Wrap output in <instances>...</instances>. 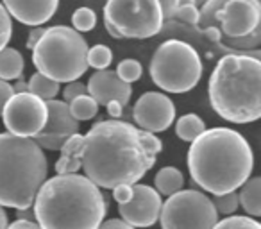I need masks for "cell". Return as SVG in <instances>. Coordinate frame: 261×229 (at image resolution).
I'll return each mask as SVG.
<instances>
[{"label": "cell", "mask_w": 261, "mask_h": 229, "mask_svg": "<svg viewBox=\"0 0 261 229\" xmlns=\"http://www.w3.org/2000/svg\"><path fill=\"white\" fill-rule=\"evenodd\" d=\"M48 161L33 138L0 133V206L29 210L47 181Z\"/></svg>", "instance_id": "obj_5"}, {"label": "cell", "mask_w": 261, "mask_h": 229, "mask_svg": "<svg viewBox=\"0 0 261 229\" xmlns=\"http://www.w3.org/2000/svg\"><path fill=\"white\" fill-rule=\"evenodd\" d=\"M9 16L29 27H40L56 15L59 0H0Z\"/></svg>", "instance_id": "obj_16"}, {"label": "cell", "mask_w": 261, "mask_h": 229, "mask_svg": "<svg viewBox=\"0 0 261 229\" xmlns=\"http://www.w3.org/2000/svg\"><path fill=\"white\" fill-rule=\"evenodd\" d=\"M161 6V13H163V18H174L175 8H177V0H158Z\"/></svg>", "instance_id": "obj_34"}, {"label": "cell", "mask_w": 261, "mask_h": 229, "mask_svg": "<svg viewBox=\"0 0 261 229\" xmlns=\"http://www.w3.org/2000/svg\"><path fill=\"white\" fill-rule=\"evenodd\" d=\"M206 131V124L204 120L195 115V113H188V115H182L181 118L175 124V135L177 138H181L182 142H190L199 138L202 133Z\"/></svg>", "instance_id": "obj_21"}, {"label": "cell", "mask_w": 261, "mask_h": 229, "mask_svg": "<svg viewBox=\"0 0 261 229\" xmlns=\"http://www.w3.org/2000/svg\"><path fill=\"white\" fill-rule=\"evenodd\" d=\"M163 200L161 195L149 185L133 186V197L129 202L120 204L118 211L123 222L133 227H150L160 220Z\"/></svg>", "instance_id": "obj_14"}, {"label": "cell", "mask_w": 261, "mask_h": 229, "mask_svg": "<svg viewBox=\"0 0 261 229\" xmlns=\"http://www.w3.org/2000/svg\"><path fill=\"white\" fill-rule=\"evenodd\" d=\"M31 210V208H29ZM29 210H16V215H18V220H33V211Z\"/></svg>", "instance_id": "obj_40"}, {"label": "cell", "mask_w": 261, "mask_h": 229, "mask_svg": "<svg viewBox=\"0 0 261 229\" xmlns=\"http://www.w3.org/2000/svg\"><path fill=\"white\" fill-rule=\"evenodd\" d=\"M195 2H197V8H200V6H202L206 0H195Z\"/></svg>", "instance_id": "obj_44"}, {"label": "cell", "mask_w": 261, "mask_h": 229, "mask_svg": "<svg viewBox=\"0 0 261 229\" xmlns=\"http://www.w3.org/2000/svg\"><path fill=\"white\" fill-rule=\"evenodd\" d=\"M115 73L118 75L120 81H123L125 84H133L142 77L143 73V66L138 59H122L116 66Z\"/></svg>", "instance_id": "obj_24"}, {"label": "cell", "mask_w": 261, "mask_h": 229, "mask_svg": "<svg viewBox=\"0 0 261 229\" xmlns=\"http://www.w3.org/2000/svg\"><path fill=\"white\" fill-rule=\"evenodd\" d=\"M252 167V149L245 136L234 129H206L188 149V170L193 183L213 195L242 188Z\"/></svg>", "instance_id": "obj_2"}, {"label": "cell", "mask_w": 261, "mask_h": 229, "mask_svg": "<svg viewBox=\"0 0 261 229\" xmlns=\"http://www.w3.org/2000/svg\"><path fill=\"white\" fill-rule=\"evenodd\" d=\"M104 22L115 27L122 38L147 40L161 33L165 18L158 0H108Z\"/></svg>", "instance_id": "obj_8"}, {"label": "cell", "mask_w": 261, "mask_h": 229, "mask_svg": "<svg viewBox=\"0 0 261 229\" xmlns=\"http://www.w3.org/2000/svg\"><path fill=\"white\" fill-rule=\"evenodd\" d=\"M113 197L118 204H125L133 197V186L130 185H120L116 188H113Z\"/></svg>", "instance_id": "obj_31"}, {"label": "cell", "mask_w": 261, "mask_h": 229, "mask_svg": "<svg viewBox=\"0 0 261 229\" xmlns=\"http://www.w3.org/2000/svg\"><path fill=\"white\" fill-rule=\"evenodd\" d=\"M154 84L168 93H186L202 77L199 52L182 40H167L156 48L149 66Z\"/></svg>", "instance_id": "obj_7"}, {"label": "cell", "mask_w": 261, "mask_h": 229, "mask_svg": "<svg viewBox=\"0 0 261 229\" xmlns=\"http://www.w3.org/2000/svg\"><path fill=\"white\" fill-rule=\"evenodd\" d=\"M204 36L213 41V43H220V40H222V33L217 27H207V29H204Z\"/></svg>", "instance_id": "obj_38"}, {"label": "cell", "mask_w": 261, "mask_h": 229, "mask_svg": "<svg viewBox=\"0 0 261 229\" xmlns=\"http://www.w3.org/2000/svg\"><path fill=\"white\" fill-rule=\"evenodd\" d=\"M259 26V0H206L199 8L197 27H217L225 38L247 36Z\"/></svg>", "instance_id": "obj_9"}, {"label": "cell", "mask_w": 261, "mask_h": 229, "mask_svg": "<svg viewBox=\"0 0 261 229\" xmlns=\"http://www.w3.org/2000/svg\"><path fill=\"white\" fill-rule=\"evenodd\" d=\"M106 109H108V115L113 118V120H120L123 115V106L120 104V102H109L108 106H106Z\"/></svg>", "instance_id": "obj_36"}, {"label": "cell", "mask_w": 261, "mask_h": 229, "mask_svg": "<svg viewBox=\"0 0 261 229\" xmlns=\"http://www.w3.org/2000/svg\"><path fill=\"white\" fill-rule=\"evenodd\" d=\"M215 206V211L222 215H232L238 210V193L236 192H229L224 195H215V199H211Z\"/></svg>", "instance_id": "obj_26"}, {"label": "cell", "mask_w": 261, "mask_h": 229, "mask_svg": "<svg viewBox=\"0 0 261 229\" xmlns=\"http://www.w3.org/2000/svg\"><path fill=\"white\" fill-rule=\"evenodd\" d=\"M45 31H47V27H43V26H40V27H33V29H31L29 36H27V41H25V47L29 48V50H33L34 45H36L38 41H40V38L43 36Z\"/></svg>", "instance_id": "obj_33"}, {"label": "cell", "mask_w": 261, "mask_h": 229, "mask_svg": "<svg viewBox=\"0 0 261 229\" xmlns=\"http://www.w3.org/2000/svg\"><path fill=\"white\" fill-rule=\"evenodd\" d=\"M13 95H15V91H13L11 84L6 83V81H0V115H2V109H4V106L8 104V100Z\"/></svg>", "instance_id": "obj_32"}, {"label": "cell", "mask_w": 261, "mask_h": 229, "mask_svg": "<svg viewBox=\"0 0 261 229\" xmlns=\"http://www.w3.org/2000/svg\"><path fill=\"white\" fill-rule=\"evenodd\" d=\"M163 229H213L218 213L210 197L199 190H181L168 197L161 208Z\"/></svg>", "instance_id": "obj_10"}, {"label": "cell", "mask_w": 261, "mask_h": 229, "mask_svg": "<svg viewBox=\"0 0 261 229\" xmlns=\"http://www.w3.org/2000/svg\"><path fill=\"white\" fill-rule=\"evenodd\" d=\"M163 143L123 120H102L83 135L79 149L81 168L98 188L113 190L135 185L156 165Z\"/></svg>", "instance_id": "obj_1"}, {"label": "cell", "mask_w": 261, "mask_h": 229, "mask_svg": "<svg viewBox=\"0 0 261 229\" xmlns=\"http://www.w3.org/2000/svg\"><path fill=\"white\" fill-rule=\"evenodd\" d=\"M97 26V15L91 8H79L72 15V29L77 33H90Z\"/></svg>", "instance_id": "obj_25"}, {"label": "cell", "mask_w": 261, "mask_h": 229, "mask_svg": "<svg viewBox=\"0 0 261 229\" xmlns=\"http://www.w3.org/2000/svg\"><path fill=\"white\" fill-rule=\"evenodd\" d=\"M47 124L33 140L40 149L61 150L66 140L79 133V122L70 115L68 104L63 100H47Z\"/></svg>", "instance_id": "obj_13"}, {"label": "cell", "mask_w": 261, "mask_h": 229, "mask_svg": "<svg viewBox=\"0 0 261 229\" xmlns=\"http://www.w3.org/2000/svg\"><path fill=\"white\" fill-rule=\"evenodd\" d=\"M8 213L2 206H0V229H8Z\"/></svg>", "instance_id": "obj_41"}, {"label": "cell", "mask_w": 261, "mask_h": 229, "mask_svg": "<svg viewBox=\"0 0 261 229\" xmlns=\"http://www.w3.org/2000/svg\"><path fill=\"white\" fill-rule=\"evenodd\" d=\"M2 120L9 135L34 138L47 124V102L33 93H15L2 109Z\"/></svg>", "instance_id": "obj_11"}, {"label": "cell", "mask_w": 261, "mask_h": 229, "mask_svg": "<svg viewBox=\"0 0 261 229\" xmlns=\"http://www.w3.org/2000/svg\"><path fill=\"white\" fill-rule=\"evenodd\" d=\"M88 90H86V84L81 83V81H72V83H66L65 90H63V102H72L75 97H81V95H86Z\"/></svg>", "instance_id": "obj_30"}, {"label": "cell", "mask_w": 261, "mask_h": 229, "mask_svg": "<svg viewBox=\"0 0 261 229\" xmlns=\"http://www.w3.org/2000/svg\"><path fill=\"white\" fill-rule=\"evenodd\" d=\"M210 104L232 124H250L261 117V59L250 54H225L207 83Z\"/></svg>", "instance_id": "obj_4"}, {"label": "cell", "mask_w": 261, "mask_h": 229, "mask_svg": "<svg viewBox=\"0 0 261 229\" xmlns=\"http://www.w3.org/2000/svg\"><path fill=\"white\" fill-rule=\"evenodd\" d=\"M11 86H13V91H15V93H27V81L16 79V83L11 84Z\"/></svg>", "instance_id": "obj_39"}, {"label": "cell", "mask_w": 261, "mask_h": 229, "mask_svg": "<svg viewBox=\"0 0 261 229\" xmlns=\"http://www.w3.org/2000/svg\"><path fill=\"white\" fill-rule=\"evenodd\" d=\"M98 229H135L133 225H129L127 222L120 220V218H109L104 224L98 225Z\"/></svg>", "instance_id": "obj_35"}, {"label": "cell", "mask_w": 261, "mask_h": 229, "mask_svg": "<svg viewBox=\"0 0 261 229\" xmlns=\"http://www.w3.org/2000/svg\"><path fill=\"white\" fill-rule=\"evenodd\" d=\"M13 36V20L6 8L0 4V50L8 47L9 40Z\"/></svg>", "instance_id": "obj_28"}, {"label": "cell", "mask_w": 261, "mask_h": 229, "mask_svg": "<svg viewBox=\"0 0 261 229\" xmlns=\"http://www.w3.org/2000/svg\"><path fill=\"white\" fill-rule=\"evenodd\" d=\"M27 91L47 102V100H54V98L58 97L59 91H61V84L48 79V77H45L43 73L36 72L27 81Z\"/></svg>", "instance_id": "obj_20"}, {"label": "cell", "mask_w": 261, "mask_h": 229, "mask_svg": "<svg viewBox=\"0 0 261 229\" xmlns=\"http://www.w3.org/2000/svg\"><path fill=\"white\" fill-rule=\"evenodd\" d=\"M68 109H70V115L77 122H84L97 117L98 104L86 93V95H81V97H75L72 102H68Z\"/></svg>", "instance_id": "obj_22"}, {"label": "cell", "mask_w": 261, "mask_h": 229, "mask_svg": "<svg viewBox=\"0 0 261 229\" xmlns=\"http://www.w3.org/2000/svg\"><path fill=\"white\" fill-rule=\"evenodd\" d=\"M154 186L160 195L170 197L174 193L181 192L185 186V175L179 168L175 167H163L154 177Z\"/></svg>", "instance_id": "obj_18"}, {"label": "cell", "mask_w": 261, "mask_h": 229, "mask_svg": "<svg viewBox=\"0 0 261 229\" xmlns=\"http://www.w3.org/2000/svg\"><path fill=\"white\" fill-rule=\"evenodd\" d=\"M104 27H106V31H108V34H109L111 38H115V40H122V36H120V34L116 33V29H115L113 26H109L108 22H104Z\"/></svg>", "instance_id": "obj_42"}, {"label": "cell", "mask_w": 261, "mask_h": 229, "mask_svg": "<svg viewBox=\"0 0 261 229\" xmlns=\"http://www.w3.org/2000/svg\"><path fill=\"white\" fill-rule=\"evenodd\" d=\"M181 6H197V2L195 0H177V8Z\"/></svg>", "instance_id": "obj_43"}, {"label": "cell", "mask_w": 261, "mask_h": 229, "mask_svg": "<svg viewBox=\"0 0 261 229\" xmlns=\"http://www.w3.org/2000/svg\"><path fill=\"white\" fill-rule=\"evenodd\" d=\"M88 95L98 106H108L109 102H120L125 108L133 95V86L118 79L115 70H98L93 72L86 84Z\"/></svg>", "instance_id": "obj_15"}, {"label": "cell", "mask_w": 261, "mask_h": 229, "mask_svg": "<svg viewBox=\"0 0 261 229\" xmlns=\"http://www.w3.org/2000/svg\"><path fill=\"white\" fill-rule=\"evenodd\" d=\"M213 229H261V225L250 217H227L217 222Z\"/></svg>", "instance_id": "obj_27"}, {"label": "cell", "mask_w": 261, "mask_h": 229, "mask_svg": "<svg viewBox=\"0 0 261 229\" xmlns=\"http://www.w3.org/2000/svg\"><path fill=\"white\" fill-rule=\"evenodd\" d=\"M25 61L18 48L6 47L0 50V81H16L22 79Z\"/></svg>", "instance_id": "obj_17"}, {"label": "cell", "mask_w": 261, "mask_h": 229, "mask_svg": "<svg viewBox=\"0 0 261 229\" xmlns=\"http://www.w3.org/2000/svg\"><path fill=\"white\" fill-rule=\"evenodd\" d=\"M86 61H88V66L98 70H108L109 65L113 61V52L108 45H93L91 48H88V54H86Z\"/></svg>", "instance_id": "obj_23"}, {"label": "cell", "mask_w": 261, "mask_h": 229, "mask_svg": "<svg viewBox=\"0 0 261 229\" xmlns=\"http://www.w3.org/2000/svg\"><path fill=\"white\" fill-rule=\"evenodd\" d=\"M174 16L185 23L197 26V22H199V8L197 6H181V8H175Z\"/></svg>", "instance_id": "obj_29"}, {"label": "cell", "mask_w": 261, "mask_h": 229, "mask_svg": "<svg viewBox=\"0 0 261 229\" xmlns=\"http://www.w3.org/2000/svg\"><path fill=\"white\" fill-rule=\"evenodd\" d=\"M136 128L150 135L163 133L175 120V104L161 91H147L136 100L133 108Z\"/></svg>", "instance_id": "obj_12"}, {"label": "cell", "mask_w": 261, "mask_h": 229, "mask_svg": "<svg viewBox=\"0 0 261 229\" xmlns=\"http://www.w3.org/2000/svg\"><path fill=\"white\" fill-rule=\"evenodd\" d=\"M108 202L100 188L79 174L54 175L34 199V217L41 229H98Z\"/></svg>", "instance_id": "obj_3"}, {"label": "cell", "mask_w": 261, "mask_h": 229, "mask_svg": "<svg viewBox=\"0 0 261 229\" xmlns=\"http://www.w3.org/2000/svg\"><path fill=\"white\" fill-rule=\"evenodd\" d=\"M88 43L68 26L47 27L33 48V65L45 77L56 83L79 81L88 70Z\"/></svg>", "instance_id": "obj_6"}, {"label": "cell", "mask_w": 261, "mask_h": 229, "mask_svg": "<svg viewBox=\"0 0 261 229\" xmlns=\"http://www.w3.org/2000/svg\"><path fill=\"white\" fill-rule=\"evenodd\" d=\"M238 204L247 211V215L259 217L261 215V179L252 177L247 179L242 185V190L238 193Z\"/></svg>", "instance_id": "obj_19"}, {"label": "cell", "mask_w": 261, "mask_h": 229, "mask_svg": "<svg viewBox=\"0 0 261 229\" xmlns=\"http://www.w3.org/2000/svg\"><path fill=\"white\" fill-rule=\"evenodd\" d=\"M8 229H41V227L33 220H18V218H16L13 224L8 225Z\"/></svg>", "instance_id": "obj_37"}]
</instances>
